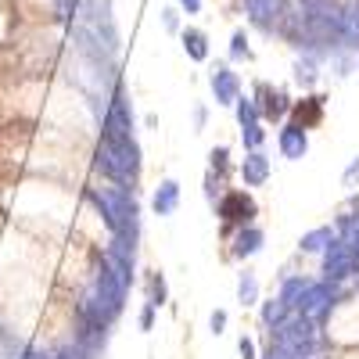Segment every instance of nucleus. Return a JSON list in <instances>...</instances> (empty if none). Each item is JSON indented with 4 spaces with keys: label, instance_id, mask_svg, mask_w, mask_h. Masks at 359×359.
Instances as JSON below:
<instances>
[{
    "label": "nucleus",
    "instance_id": "obj_1",
    "mask_svg": "<svg viewBox=\"0 0 359 359\" xmlns=\"http://www.w3.org/2000/svg\"><path fill=\"white\" fill-rule=\"evenodd\" d=\"M90 201L97 205V212L108 226L111 237H126V241L137 245L140 237V208L133 198V187H101V191H90Z\"/></svg>",
    "mask_w": 359,
    "mask_h": 359
},
{
    "label": "nucleus",
    "instance_id": "obj_2",
    "mask_svg": "<svg viewBox=\"0 0 359 359\" xmlns=\"http://www.w3.org/2000/svg\"><path fill=\"white\" fill-rule=\"evenodd\" d=\"M94 165L101 176H108L118 187H133L140 176V147L133 137H108L101 133L97 151H94Z\"/></svg>",
    "mask_w": 359,
    "mask_h": 359
},
{
    "label": "nucleus",
    "instance_id": "obj_3",
    "mask_svg": "<svg viewBox=\"0 0 359 359\" xmlns=\"http://www.w3.org/2000/svg\"><path fill=\"white\" fill-rule=\"evenodd\" d=\"M277 341H280V345H287V348H294L302 359H313L320 334H316V323H313L309 316L294 313V316H287V320L277 327Z\"/></svg>",
    "mask_w": 359,
    "mask_h": 359
},
{
    "label": "nucleus",
    "instance_id": "obj_4",
    "mask_svg": "<svg viewBox=\"0 0 359 359\" xmlns=\"http://www.w3.org/2000/svg\"><path fill=\"white\" fill-rule=\"evenodd\" d=\"M359 273V248H352L348 241H341V237H334L331 245L323 248V280H348Z\"/></svg>",
    "mask_w": 359,
    "mask_h": 359
},
{
    "label": "nucleus",
    "instance_id": "obj_5",
    "mask_svg": "<svg viewBox=\"0 0 359 359\" xmlns=\"http://www.w3.org/2000/svg\"><path fill=\"white\" fill-rule=\"evenodd\" d=\"M334 306H338L334 284H331V280H320V284L309 280V287H306V294H302V302H298V313L309 316L313 323H323L327 316L334 313Z\"/></svg>",
    "mask_w": 359,
    "mask_h": 359
},
{
    "label": "nucleus",
    "instance_id": "obj_6",
    "mask_svg": "<svg viewBox=\"0 0 359 359\" xmlns=\"http://www.w3.org/2000/svg\"><path fill=\"white\" fill-rule=\"evenodd\" d=\"M101 133L108 137H133V108L123 94H111L108 101V111L101 118Z\"/></svg>",
    "mask_w": 359,
    "mask_h": 359
},
{
    "label": "nucleus",
    "instance_id": "obj_7",
    "mask_svg": "<svg viewBox=\"0 0 359 359\" xmlns=\"http://www.w3.org/2000/svg\"><path fill=\"white\" fill-rule=\"evenodd\" d=\"M216 212L226 219V223H252V216L259 212L255 201L245 194V191H226L216 205Z\"/></svg>",
    "mask_w": 359,
    "mask_h": 359
},
{
    "label": "nucleus",
    "instance_id": "obj_8",
    "mask_svg": "<svg viewBox=\"0 0 359 359\" xmlns=\"http://www.w3.org/2000/svg\"><path fill=\"white\" fill-rule=\"evenodd\" d=\"M208 83H212V94H216V104H233L237 97H241V79H237V72L230 65H216L212 76H208Z\"/></svg>",
    "mask_w": 359,
    "mask_h": 359
},
{
    "label": "nucleus",
    "instance_id": "obj_9",
    "mask_svg": "<svg viewBox=\"0 0 359 359\" xmlns=\"http://www.w3.org/2000/svg\"><path fill=\"white\" fill-rule=\"evenodd\" d=\"M245 11H248L252 25H259L262 33H269V29H277V22H280L284 0H245Z\"/></svg>",
    "mask_w": 359,
    "mask_h": 359
},
{
    "label": "nucleus",
    "instance_id": "obj_10",
    "mask_svg": "<svg viewBox=\"0 0 359 359\" xmlns=\"http://www.w3.org/2000/svg\"><path fill=\"white\" fill-rule=\"evenodd\" d=\"M277 144H280V155H284V158L298 162V158H306V151H309V133H306V126L287 123V126L280 130Z\"/></svg>",
    "mask_w": 359,
    "mask_h": 359
},
{
    "label": "nucleus",
    "instance_id": "obj_11",
    "mask_svg": "<svg viewBox=\"0 0 359 359\" xmlns=\"http://www.w3.org/2000/svg\"><path fill=\"white\" fill-rule=\"evenodd\" d=\"M241 180H245V187H262L269 180V158L262 151H248L241 162Z\"/></svg>",
    "mask_w": 359,
    "mask_h": 359
},
{
    "label": "nucleus",
    "instance_id": "obj_12",
    "mask_svg": "<svg viewBox=\"0 0 359 359\" xmlns=\"http://www.w3.org/2000/svg\"><path fill=\"white\" fill-rule=\"evenodd\" d=\"M259 115L262 118H280L284 111H287V94H284V90H273V86H259Z\"/></svg>",
    "mask_w": 359,
    "mask_h": 359
},
{
    "label": "nucleus",
    "instance_id": "obj_13",
    "mask_svg": "<svg viewBox=\"0 0 359 359\" xmlns=\"http://www.w3.org/2000/svg\"><path fill=\"white\" fill-rule=\"evenodd\" d=\"M262 230L259 226H241L237 230V237H233V255L237 259H252V255H259L262 252Z\"/></svg>",
    "mask_w": 359,
    "mask_h": 359
},
{
    "label": "nucleus",
    "instance_id": "obj_14",
    "mask_svg": "<svg viewBox=\"0 0 359 359\" xmlns=\"http://www.w3.org/2000/svg\"><path fill=\"white\" fill-rule=\"evenodd\" d=\"M176 205H180V184H176V180H162L158 191H155V198H151L155 216H172Z\"/></svg>",
    "mask_w": 359,
    "mask_h": 359
},
{
    "label": "nucleus",
    "instance_id": "obj_15",
    "mask_svg": "<svg viewBox=\"0 0 359 359\" xmlns=\"http://www.w3.org/2000/svg\"><path fill=\"white\" fill-rule=\"evenodd\" d=\"M341 47L359 50V0L341 4Z\"/></svg>",
    "mask_w": 359,
    "mask_h": 359
},
{
    "label": "nucleus",
    "instance_id": "obj_16",
    "mask_svg": "<svg viewBox=\"0 0 359 359\" xmlns=\"http://www.w3.org/2000/svg\"><path fill=\"white\" fill-rule=\"evenodd\" d=\"M287 316H291V306L284 302L280 294L269 298V302H262V309H259V320H262V327H269V331H277Z\"/></svg>",
    "mask_w": 359,
    "mask_h": 359
},
{
    "label": "nucleus",
    "instance_id": "obj_17",
    "mask_svg": "<svg viewBox=\"0 0 359 359\" xmlns=\"http://www.w3.org/2000/svg\"><path fill=\"white\" fill-rule=\"evenodd\" d=\"M180 40H184V50H187L191 62H205L208 57V36L201 33V29H184Z\"/></svg>",
    "mask_w": 359,
    "mask_h": 359
},
{
    "label": "nucleus",
    "instance_id": "obj_18",
    "mask_svg": "<svg viewBox=\"0 0 359 359\" xmlns=\"http://www.w3.org/2000/svg\"><path fill=\"white\" fill-rule=\"evenodd\" d=\"M338 237V230L334 226H316V230H309V233H302V241H298V248L302 252H323L327 245H331Z\"/></svg>",
    "mask_w": 359,
    "mask_h": 359
},
{
    "label": "nucleus",
    "instance_id": "obj_19",
    "mask_svg": "<svg viewBox=\"0 0 359 359\" xmlns=\"http://www.w3.org/2000/svg\"><path fill=\"white\" fill-rule=\"evenodd\" d=\"M320 79V57L316 54H302V57H298V62H294V83H302V86H313Z\"/></svg>",
    "mask_w": 359,
    "mask_h": 359
},
{
    "label": "nucleus",
    "instance_id": "obj_20",
    "mask_svg": "<svg viewBox=\"0 0 359 359\" xmlns=\"http://www.w3.org/2000/svg\"><path fill=\"white\" fill-rule=\"evenodd\" d=\"M306 287H309V280H306V277H287V280L280 284V298H284V302H287L291 309H298V302H302Z\"/></svg>",
    "mask_w": 359,
    "mask_h": 359
},
{
    "label": "nucleus",
    "instance_id": "obj_21",
    "mask_svg": "<svg viewBox=\"0 0 359 359\" xmlns=\"http://www.w3.org/2000/svg\"><path fill=\"white\" fill-rule=\"evenodd\" d=\"M237 302L241 306H255L259 302V280H255V273H241V280H237Z\"/></svg>",
    "mask_w": 359,
    "mask_h": 359
},
{
    "label": "nucleus",
    "instance_id": "obj_22",
    "mask_svg": "<svg viewBox=\"0 0 359 359\" xmlns=\"http://www.w3.org/2000/svg\"><path fill=\"white\" fill-rule=\"evenodd\" d=\"M233 111H237V123H241V126H248V123H262L255 97H237V101H233Z\"/></svg>",
    "mask_w": 359,
    "mask_h": 359
},
{
    "label": "nucleus",
    "instance_id": "obj_23",
    "mask_svg": "<svg viewBox=\"0 0 359 359\" xmlns=\"http://www.w3.org/2000/svg\"><path fill=\"white\" fill-rule=\"evenodd\" d=\"M230 57H233V62H248V57H252V47H248L245 29H237V33L230 36Z\"/></svg>",
    "mask_w": 359,
    "mask_h": 359
},
{
    "label": "nucleus",
    "instance_id": "obj_24",
    "mask_svg": "<svg viewBox=\"0 0 359 359\" xmlns=\"http://www.w3.org/2000/svg\"><path fill=\"white\" fill-rule=\"evenodd\" d=\"M241 140H245V147H248V151H259V147H262V140H266V130H262V123H248V126H241Z\"/></svg>",
    "mask_w": 359,
    "mask_h": 359
},
{
    "label": "nucleus",
    "instance_id": "obj_25",
    "mask_svg": "<svg viewBox=\"0 0 359 359\" xmlns=\"http://www.w3.org/2000/svg\"><path fill=\"white\" fill-rule=\"evenodd\" d=\"M50 359H94L86 348H79L76 341H69V345H62L57 352H50Z\"/></svg>",
    "mask_w": 359,
    "mask_h": 359
},
{
    "label": "nucleus",
    "instance_id": "obj_26",
    "mask_svg": "<svg viewBox=\"0 0 359 359\" xmlns=\"http://www.w3.org/2000/svg\"><path fill=\"white\" fill-rule=\"evenodd\" d=\"M147 287H151V294H147V302H151V306H162V302H165V280L155 273Z\"/></svg>",
    "mask_w": 359,
    "mask_h": 359
},
{
    "label": "nucleus",
    "instance_id": "obj_27",
    "mask_svg": "<svg viewBox=\"0 0 359 359\" xmlns=\"http://www.w3.org/2000/svg\"><path fill=\"white\" fill-rule=\"evenodd\" d=\"M262 359H302V355H298L294 348H287V345H280V341H273V345H269V352H266Z\"/></svg>",
    "mask_w": 359,
    "mask_h": 359
},
{
    "label": "nucleus",
    "instance_id": "obj_28",
    "mask_svg": "<svg viewBox=\"0 0 359 359\" xmlns=\"http://www.w3.org/2000/svg\"><path fill=\"white\" fill-rule=\"evenodd\" d=\"M208 158H212V169L216 172H226V162H230V151H226V147L219 144V147H212V155H208Z\"/></svg>",
    "mask_w": 359,
    "mask_h": 359
},
{
    "label": "nucleus",
    "instance_id": "obj_29",
    "mask_svg": "<svg viewBox=\"0 0 359 359\" xmlns=\"http://www.w3.org/2000/svg\"><path fill=\"white\" fill-rule=\"evenodd\" d=\"M155 309H158V306L144 302V309H140V331H151V323H155Z\"/></svg>",
    "mask_w": 359,
    "mask_h": 359
},
{
    "label": "nucleus",
    "instance_id": "obj_30",
    "mask_svg": "<svg viewBox=\"0 0 359 359\" xmlns=\"http://www.w3.org/2000/svg\"><path fill=\"white\" fill-rule=\"evenodd\" d=\"M237 352H241V359H259L255 355V341L248 334H241V341H237Z\"/></svg>",
    "mask_w": 359,
    "mask_h": 359
},
{
    "label": "nucleus",
    "instance_id": "obj_31",
    "mask_svg": "<svg viewBox=\"0 0 359 359\" xmlns=\"http://www.w3.org/2000/svg\"><path fill=\"white\" fill-rule=\"evenodd\" d=\"M162 25L169 29V33H180V18H176V11H172V8H165V11H162Z\"/></svg>",
    "mask_w": 359,
    "mask_h": 359
},
{
    "label": "nucleus",
    "instance_id": "obj_32",
    "mask_svg": "<svg viewBox=\"0 0 359 359\" xmlns=\"http://www.w3.org/2000/svg\"><path fill=\"white\" fill-rule=\"evenodd\" d=\"M355 180H359V158H355V162H352V165L345 169V176H341V184H345V187H355Z\"/></svg>",
    "mask_w": 359,
    "mask_h": 359
},
{
    "label": "nucleus",
    "instance_id": "obj_33",
    "mask_svg": "<svg viewBox=\"0 0 359 359\" xmlns=\"http://www.w3.org/2000/svg\"><path fill=\"white\" fill-rule=\"evenodd\" d=\"M223 327H226V313L216 309V313H212V334H223Z\"/></svg>",
    "mask_w": 359,
    "mask_h": 359
},
{
    "label": "nucleus",
    "instance_id": "obj_34",
    "mask_svg": "<svg viewBox=\"0 0 359 359\" xmlns=\"http://www.w3.org/2000/svg\"><path fill=\"white\" fill-rule=\"evenodd\" d=\"M18 359H50V352H40V348H22Z\"/></svg>",
    "mask_w": 359,
    "mask_h": 359
},
{
    "label": "nucleus",
    "instance_id": "obj_35",
    "mask_svg": "<svg viewBox=\"0 0 359 359\" xmlns=\"http://www.w3.org/2000/svg\"><path fill=\"white\" fill-rule=\"evenodd\" d=\"M176 4L184 8L187 15H198V11H201V0H176Z\"/></svg>",
    "mask_w": 359,
    "mask_h": 359
}]
</instances>
